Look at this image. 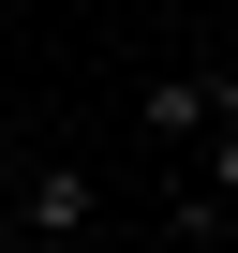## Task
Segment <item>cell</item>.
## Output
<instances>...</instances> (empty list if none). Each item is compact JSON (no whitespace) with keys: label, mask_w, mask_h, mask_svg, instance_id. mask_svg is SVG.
Segmentation results:
<instances>
[{"label":"cell","mask_w":238,"mask_h":253,"mask_svg":"<svg viewBox=\"0 0 238 253\" xmlns=\"http://www.w3.org/2000/svg\"><path fill=\"white\" fill-rule=\"evenodd\" d=\"M89 223H104V179H89V164H30L15 209H0V238H30V253H60V238H89Z\"/></svg>","instance_id":"cell-1"},{"label":"cell","mask_w":238,"mask_h":253,"mask_svg":"<svg viewBox=\"0 0 238 253\" xmlns=\"http://www.w3.org/2000/svg\"><path fill=\"white\" fill-rule=\"evenodd\" d=\"M134 119H149L164 149H194L208 119H223V60H194V75H149V89H134Z\"/></svg>","instance_id":"cell-2"},{"label":"cell","mask_w":238,"mask_h":253,"mask_svg":"<svg viewBox=\"0 0 238 253\" xmlns=\"http://www.w3.org/2000/svg\"><path fill=\"white\" fill-rule=\"evenodd\" d=\"M194 209H223V238H238V119H208V194Z\"/></svg>","instance_id":"cell-3"}]
</instances>
